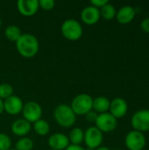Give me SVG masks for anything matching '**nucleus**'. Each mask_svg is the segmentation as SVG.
I'll use <instances>...</instances> for the list:
<instances>
[{"instance_id":"5701e85b","label":"nucleus","mask_w":149,"mask_h":150,"mask_svg":"<svg viewBox=\"0 0 149 150\" xmlns=\"http://www.w3.org/2000/svg\"><path fill=\"white\" fill-rule=\"evenodd\" d=\"M13 93V88L9 83H1L0 84V98L6 99L12 96Z\"/></svg>"},{"instance_id":"4468645a","label":"nucleus","mask_w":149,"mask_h":150,"mask_svg":"<svg viewBox=\"0 0 149 150\" xmlns=\"http://www.w3.org/2000/svg\"><path fill=\"white\" fill-rule=\"evenodd\" d=\"M51 149L65 150L69 146V140L67 135L62 133H55L50 135L47 141Z\"/></svg>"},{"instance_id":"393cba45","label":"nucleus","mask_w":149,"mask_h":150,"mask_svg":"<svg viewBox=\"0 0 149 150\" xmlns=\"http://www.w3.org/2000/svg\"><path fill=\"white\" fill-rule=\"evenodd\" d=\"M55 5V2L54 0H40L39 1V6L40 8L45 10V11H50L52 10Z\"/></svg>"},{"instance_id":"72a5a7b5","label":"nucleus","mask_w":149,"mask_h":150,"mask_svg":"<svg viewBox=\"0 0 149 150\" xmlns=\"http://www.w3.org/2000/svg\"><path fill=\"white\" fill-rule=\"evenodd\" d=\"M50 150H55V149H50Z\"/></svg>"},{"instance_id":"b1692460","label":"nucleus","mask_w":149,"mask_h":150,"mask_svg":"<svg viewBox=\"0 0 149 150\" xmlns=\"http://www.w3.org/2000/svg\"><path fill=\"white\" fill-rule=\"evenodd\" d=\"M11 147V138L4 133H0V150H9Z\"/></svg>"},{"instance_id":"f3484780","label":"nucleus","mask_w":149,"mask_h":150,"mask_svg":"<svg viewBox=\"0 0 149 150\" xmlns=\"http://www.w3.org/2000/svg\"><path fill=\"white\" fill-rule=\"evenodd\" d=\"M110 103L111 101L104 96H99L95 98H93V107L92 109L98 114L107 112V111L110 108Z\"/></svg>"},{"instance_id":"9d476101","label":"nucleus","mask_w":149,"mask_h":150,"mask_svg":"<svg viewBox=\"0 0 149 150\" xmlns=\"http://www.w3.org/2000/svg\"><path fill=\"white\" fill-rule=\"evenodd\" d=\"M24 103L18 96H11L4 101V111L10 115H18L22 112Z\"/></svg>"},{"instance_id":"4be33fe9","label":"nucleus","mask_w":149,"mask_h":150,"mask_svg":"<svg viewBox=\"0 0 149 150\" xmlns=\"http://www.w3.org/2000/svg\"><path fill=\"white\" fill-rule=\"evenodd\" d=\"M33 148V142L28 137H21L15 145L16 150H32Z\"/></svg>"},{"instance_id":"423d86ee","label":"nucleus","mask_w":149,"mask_h":150,"mask_svg":"<svg viewBox=\"0 0 149 150\" xmlns=\"http://www.w3.org/2000/svg\"><path fill=\"white\" fill-rule=\"evenodd\" d=\"M95 124L96 127L98 128L102 133H110L116 129L118 121L117 119L110 112H104L98 114Z\"/></svg>"},{"instance_id":"0eeeda50","label":"nucleus","mask_w":149,"mask_h":150,"mask_svg":"<svg viewBox=\"0 0 149 150\" xmlns=\"http://www.w3.org/2000/svg\"><path fill=\"white\" fill-rule=\"evenodd\" d=\"M131 124L134 130L139 132L149 131V110L141 109L135 112L132 117Z\"/></svg>"},{"instance_id":"f8f14e48","label":"nucleus","mask_w":149,"mask_h":150,"mask_svg":"<svg viewBox=\"0 0 149 150\" xmlns=\"http://www.w3.org/2000/svg\"><path fill=\"white\" fill-rule=\"evenodd\" d=\"M110 113L116 119L124 117L128 110L126 101L122 98H115L110 103Z\"/></svg>"},{"instance_id":"bb28decb","label":"nucleus","mask_w":149,"mask_h":150,"mask_svg":"<svg viewBox=\"0 0 149 150\" xmlns=\"http://www.w3.org/2000/svg\"><path fill=\"white\" fill-rule=\"evenodd\" d=\"M107 3H109L108 0H91L90 1V5L99 9V8L103 7L105 4H106Z\"/></svg>"},{"instance_id":"6e6552de","label":"nucleus","mask_w":149,"mask_h":150,"mask_svg":"<svg viewBox=\"0 0 149 150\" xmlns=\"http://www.w3.org/2000/svg\"><path fill=\"white\" fill-rule=\"evenodd\" d=\"M103 133L96 127H90L84 132V140L86 146L90 149H97L103 142Z\"/></svg>"},{"instance_id":"412c9836","label":"nucleus","mask_w":149,"mask_h":150,"mask_svg":"<svg viewBox=\"0 0 149 150\" xmlns=\"http://www.w3.org/2000/svg\"><path fill=\"white\" fill-rule=\"evenodd\" d=\"M99 11H100V16L107 20L112 19L116 16V13H117L114 5L110 3H107L103 7H101Z\"/></svg>"},{"instance_id":"2eb2a0df","label":"nucleus","mask_w":149,"mask_h":150,"mask_svg":"<svg viewBox=\"0 0 149 150\" xmlns=\"http://www.w3.org/2000/svg\"><path fill=\"white\" fill-rule=\"evenodd\" d=\"M31 129H32L31 123H29L27 120L24 119L16 120L11 124V127L12 134L18 137H25V135L29 134Z\"/></svg>"},{"instance_id":"7ed1b4c3","label":"nucleus","mask_w":149,"mask_h":150,"mask_svg":"<svg viewBox=\"0 0 149 150\" xmlns=\"http://www.w3.org/2000/svg\"><path fill=\"white\" fill-rule=\"evenodd\" d=\"M70 107L76 116H85L89 112L92 111L93 98L89 94H78L73 98Z\"/></svg>"},{"instance_id":"c85d7f7f","label":"nucleus","mask_w":149,"mask_h":150,"mask_svg":"<svg viewBox=\"0 0 149 150\" xmlns=\"http://www.w3.org/2000/svg\"><path fill=\"white\" fill-rule=\"evenodd\" d=\"M65 150H86L84 148L81 147V146H78V145H72V144H69V146Z\"/></svg>"},{"instance_id":"f03ea898","label":"nucleus","mask_w":149,"mask_h":150,"mask_svg":"<svg viewBox=\"0 0 149 150\" xmlns=\"http://www.w3.org/2000/svg\"><path fill=\"white\" fill-rule=\"evenodd\" d=\"M54 119L60 127L69 128L76 123V115L71 109L70 105L61 104L57 105L54 111Z\"/></svg>"},{"instance_id":"ddd939ff","label":"nucleus","mask_w":149,"mask_h":150,"mask_svg":"<svg viewBox=\"0 0 149 150\" xmlns=\"http://www.w3.org/2000/svg\"><path fill=\"white\" fill-rule=\"evenodd\" d=\"M100 11L99 9L94 7L92 5H88L83 9L81 12V20L89 25H95L99 21L100 18Z\"/></svg>"},{"instance_id":"473e14b6","label":"nucleus","mask_w":149,"mask_h":150,"mask_svg":"<svg viewBox=\"0 0 149 150\" xmlns=\"http://www.w3.org/2000/svg\"><path fill=\"white\" fill-rule=\"evenodd\" d=\"M9 150H16L15 149H9Z\"/></svg>"},{"instance_id":"a211bd4d","label":"nucleus","mask_w":149,"mask_h":150,"mask_svg":"<svg viewBox=\"0 0 149 150\" xmlns=\"http://www.w3.org/2000/svg\"><path fill=\"white\" fill-rule=\"evenodd\" d=\"M69 143L72 145L80 146L84 140V131L80 127H75L71 130L68 135Z\"/></svg>"},{"instance_id":"2f4dec72","label":"nucleus","mask_w":149,"mask_h":150,"mask_svg":"<svg viewBox=\"0 0 149 150\" xmlns=\"http://www.w3.org/2000/svg\"><path fill=\"white\" fill-rule=\"evenodd\" d=\"M1 25H2V21H1V18H0V27H1Z\"/></svg>"},{"instance_id":"39448f33","label":"nucleus","mask_w":149,"mask_h":150,"mask_svg":"<svg viewBox=\"0 0 149 150\" xmlns=\"http://www.w3.org/2000/svg\"><path fill=\"white\" fill-rule=\"evenodd\" d=\"M21 112L24 120H27L29 123H35L41 119L42 108L39 103L35 101H29L24 104Z\"/></svg>"},{"instance_id":"f257e3e1","label":"nucleus","mask_w":149,"mask_h":150,"mask_svg":"<svg viewBox=\"0 0 149 150\" xmlns=\"http://www.w3.org/2000/svg\"><path fill=\"white\" fill-rule=\"evenodd\" d=\"M16 47L19 54L25 58L34 57L40 48L38 39L31 33H22L16 42Z\"/></svg>"},{"instance_id":"20e7f679","label":"nucleus","mask_w":149,"mask_h":150,"mask_svg":"<svg viewBox=\"0 0 149 150\" xmlns=\"http://www.w3.org/2000/svg\"><path fill=\"white\" fill-rule=\"evenodd\" d=\"M61 32L65 39L75 41L82 37L83 30L81 24L76 19L68 18L61 24Z\"/></svg>"},{"instance_id":"a878e982","label":"nucleus","mask_w":149,"mask_h":150,"mask_svg":"<svg viewBox=\"0 0 149 150\" xmlns=\"http://www.w3.org/2000/svg\"><path fill=\"white\" fill-rule=\"evenodd\" d=\"M97 116H98V113H97L95 111H90V112H89L85 115V118H86V120H87L88 122H90V123H95L96 120H97Z\"/></svg>"},{"instance_id":"aec40b11","label":"nucleus","mask_w":149,"mask_h":150,"mask_svg":"<svg viewBox=\"0 0 149 150\" xmlns=\"http://www.w3.org/2000/svg\"><path fill=\"white\" fill-rule=\"evenodd\" d=\"M32 127H33V130L35 131V133L40 136H46L50 131V127H49L48 122L42 119L39 120L35 123H33Z\"/></svg>"},{"instance_id":"dca6fc26","label":"nucleus","mask_w":149,"mask_h":150,"mask_svg":"<svg viewBox=\"0 0 149 150\" xmlns=\"http://www.w3.org/2000/svg\"><path fill=\"white\" fill-rule=\"evenodd\" d=\"M136 14V10L131 5H125L121 7L116 13L117 20L120 24H128L130 23Z\"/></svg>"},{"instance_id":"cd10ccee","label":"nucleus","mask_w":149,"mask_h":150,"mask_svg":"<svg viewBox=\"0 0 149 150\" xmlns=\"http://www.w3.org/2000/svg\"><path fill=\"white\" fill-rule=\"evenodd\" d=\"M141 27L144 32L149 33V18H146L141 21Z\"/></svg>"},{"instance_id":"6ab92c4d","label":"nucleus","mask_w":149,"mask_h":150,"mask_svg":"<svg viewBox=\"0 0 149 150\" xmlns=\"http://www.w3.org/2000/svg\"><path fill=\"white\" fill-rule=\"evenodd\" d=\"M4 35H5L6 39L16 43L18 41V40L20 38V36L22 35V33L18 26H17L15 25H11L5 28Z\"/></svg>"},{"instance_id":"9b49d317","label":"nucleus","mask_w":149,"mask_h":150,"mask_svg":"<svg viewBox=\"0 0 149 150\" xmlns=\"http://www.w3.org/2000/svg\"><path fill=\"white\" fill-rule=\"evenodd\" d=\"M17 7L19 13L25 17H32L35 15L40 8L38 0H18Z\"/></svg>"},{"instance_id":"7c9ffc66","label":"nucleus","mask_w":149,"mask_h":150,"mask_svg":"<svg viewBox=\"0 0 149 150\" xmlns=\"http://www.w3.org/2000/svg\"><path fill=\"white\" fill-rule=\"evenodd\" d=\"M96 150H111L107 147H104V146H100L99 148H97Z\"/></svg>"},{"instance_id":"c756f323","label":"nucleus","mask_w":149,"mask_h":150,"mask_svg":"<svg viewBox=\"0 0 149 150\" xmlns=\"http://www.w3.org/2000/svg\"><path fill=\"white\" fill-rule=\"evenodd\" d=\"M4 112V101L0 98V115L3 113Z\"/></svg>"},{"instance_id":"1a4fd4ad","label":"nucleus","mask_w":149,"mask_h":150,"mask_svg":"<svg viewBox=\"0 0 149 150\" xmlns=\"http://www.w3.org/2000/svg\"><path fill=\"white\" fill-rule=\"evenodd\" d=\"M125 143L129 150H142L146 146V137L143 133L133 130L126 134Z\"/></svg>"}]
</instances>
